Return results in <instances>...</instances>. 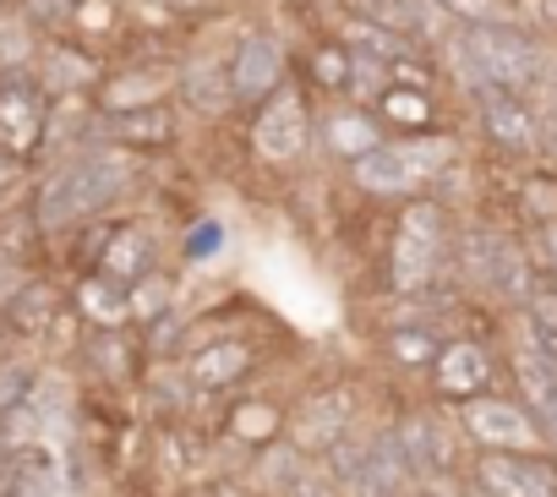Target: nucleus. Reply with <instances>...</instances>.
Masks as SVG:
<instances>
[{
  "label": "nucleus",
  "instance_id": "obj_40",
  "mask_svg": "<svg viewBox=\"0 0 557 497\" xmlns=\"http://www.w3.org/2000/svg\"><path fill=\"white\" fill-rule=\"evenodd\" d=\"M28 181H34V164H23L17 153H7V148H0V202H7V197H17Z\"/></svg>",
  "mask_w": 557,
  "mask_h": 497
},
{
  "label": "nucleus",
  "instance_id": "obj_9",
  "mask_svg": "<svg viewBox=\"0 0 557 497\" xmlns=\"http://www.w3.org/2000/svg\"><path fill=\"white\" fill-rule=\"evenodd\" d=\"M175 55H181V50H164V45H143V50L115 55V61L104 66V77L94 83L88 104H94L99 115L164 104V99H170V77H175Z\"/></svg>",
  "mask_w": 557,
  "mask_h": 497
},
{
  "label": "nucleus",
  "instance_id": "obj_22",
  "mask_svg": "<svg viewBox=\"0 0 557 497\" xmlns=\"http://www.w3.org/2000/svg\"><path fill=\"white\" fill-rule=\"evenodd\" d=\"M285 426H290V410L268 394H235L219 415V437L235 448H268L285 437Z\"/></svg>",
  "mask_w": 557,
  "mask_h": 497
},
{
  "label": "nucleus",
  "instance_id": "obj_1",
  "mask_svg": "<svg viewBox=\"0 0 557 497\" xmlns=\"http://www.w3.org/2000/svg\"><path fill=\"white\" fill-rule=\"evenodd\" d=\"M132 181H137V159L132 153L110 148L104 137L99 142H83L72 153H55V159L34 164L28 219H34L39 235H66L83 219L115 213V202L132 191Z\"/></svg>",
  "mask_w": 557,
  "mask_h": 497
},
{
  "label": "nucleus",
  "instance_id": "obj_2",
  "mask_svg": "<svg viewBox=\"0 0 557 497\" xmlns=\"http://www.w3.org/2000/svg\"><path fill=\"white\" fill-rule=\"evenodd\" d=\"M432 50L443 55V66L454 72V83L465 88V99H475V94H519V99H530L541 88V77L552 72L546 45L524 23L448 28Z\"/></svg>",
  "mask_w": 557,
  "mask_h": 497
},
{
  "label": "nucleus",
  "instance_id": "obj_12",
  "mask_svg": "<svg viewBox=\"0 0 557 497\" xmlns=\"http://www.w3.org/2000/svg\"><path fill=\"white\" fill-rule=\"evenodd\" d=\"M426 383H432V399L437 405H465L475 394H492L497 388V350L475 334H454L437 345L432 366H426Z\"/></svg>",
  "mask_w": 557,
  "mask_h": 497
},
{
  "label": "nucleus",
  "instance_id": "obj_30",
  "mask_svg": "<svg viewBox=\"0 0 557 497\" xmlns=\"http://www.w3.org/2000/svg\"><path fill=\"white\" fill-rule=\"evenodd\" d=\"M72 318L83 328H132V312H126V290L110 285L104 274H77V290H72Z\"/></svg>",
  "mask_w": 557,
  "mask_h": 497
},
{
  "label": "nucleus",
  "instance_id": "obj_35",
  "mask_svg": "<svg viewBox=\"0 0 557 497\" xmlns=\"http://www.w3.org/2000/svg\"><path fill=\"white\" fill-rule=\"evenodd\" d=\"M513 202H519V219H524L530 229L557 224V175H552V170H530V175L519 181Z\"/></svg>",
  "mask_w": 557,
  "mask_h": 497
},
{
  "label": "nucleus",
  "instance_id": "obj_29",
  "mask_svg": "<svg viewBox=\"0 0 557 497\" xmlns=\"http://www.w3.org/2000/svg\"><path fill=\"white\" fill-rule=\"evenodd\" d=\"M83 334H88V339H83L88 372H99L110 388H126V383L137 377V356H148L143 339L126 334V328H83Z\"/></svg>",
  "mask_w": 557,
  "mask_h": 497
},
{
  "label": "nucleus",
  "instance_id": "obj_14",
  "mask_svg": "<svg viewBox=\"0 0 557 497\" xmlns=\"http://www.w3.org/2000/svg\"><path fill=\"white\" fill-rule=\"evenodd\" d=\"M470 497H557V459L530 453H470Z\"/></svg>",
  "mask_w": 557,
  "mask_h": 497
},
{
  "label": "nucleus",
  "instance_id": "obj_15",
  "mask_svg": "<svg viewBox=\"0 0 557 497\" xmlns=\"http://www.w3.org/2000/svg\"><path fill=\"white\" fill-rule=\"evenodd\" d=\"M470 110H475V132L486 137L492 153H503V159H541L546 153V132H541V115H535L530 99H519V94H475Z\"/></svg>",
  "mask_w": 557,
  "mask_h": 497
},
{
  "label": "nucleus",
  "instance_id": "obj_26",
  "mask_svg": "<svg viewBox=\"0 0 557 497\" xmlns=\"http://www.w3.org/2000/svg\"><path fill=\"white\" fill-rule=\"evenodd\" d=\"M164 258H159V235L143 224V219H121V229H115V240L104 246V258H99V269L94 274H104L110 285H132V279H143L148 269H159Z\"/></svg>",
  "mask_w": 557,
  "mask_h": 497
},
{
  "label": "nucleus",
  "instance_id": "obj_25",
  "mask_svg": "<svg viewBox=\"0 0 557 497\" xmlns=\"http://www.w3.org/2000/svg\"><path fill=\"white\" fill-rule=\"evenodd\" d=\"M350 72H356V55H350L334 34H318V39L301 50V61H296V83H301L312 99H323V104L350 99Z\"/></svg>",
  "mask_w": 557,
  "mask_h": 497
},
{
  "label": "nucleus",
  "instance_id": "obj_6",
  "mask_svg": "<svg viewBox=\"0 0 557 497\" xmlns=\"http://www.w3.org/2000/svg\"><path fill=\"white\" fill-rule=\"evenodd\" d=\"M246 148L257 164L290 170L318 148V99L290 77L285 88H273L262 104L246 110Z\"/></svg>",
  "mask_w": 557,
  "mask_h": 497
},
{
  "label": "nucleus",
  "instance_id": "obj_42",
  "mask_svg": "<svg viewBox=\"0 0 557 497\" xmlns=\"http://www.w3.org/2000/svg\"><path fill=\"white\" fill-rule=\"evenodd\" d=\"M0 12H7V0H0Z\"/></svg>",
  "mask_w": 557,
  "mask_h": 497
},
{
  "label": "nucleus",
  "instance_id": "obj_24",
  "mask_svg": "<svg viewBox=\"0 0 557 497\" xmlns=\"http://www.w3.org/2000/svg\"><path fill=\"white\" fill-rule=\"evenodd\" d=\"M388 137H421V132H443V104L437 88H410V83H388L372 104H367Z\"/></svg>",
  "mask_w": 557,
  "mask_h": 497
},
{
  "label": "nucleus",
  "instance_id": "obj_37",
  "mask_svg": "<svg viewBox=\"0 0 557 497\" xmlns=\"http://www.w3.org/2000/svg\"><path fill=\"white\" fill-rule=\"evenodd\" d=\"M524 328H530L535 339H552V345H557V285L535 279V290L524 296Z\"/></svg>",
  "mask_w": 557,
  "mask_h": 497
},
{
  "label": "nucleus",
  "instance_id": "obj_5",
  "mask_svg": "<svg viewBox=\"0 0 557 497\" xmlns=\"http://www.w3.org/2000/svg\"><path fill=\"white\" fill-rule=\"evenodd\" d=\"M454 279H465L470 290H481L503 307H524V296L535 290V258L513 229L459 224L454 229Z\"/></svg>",
  "mask_w": 557,
  "mask_h": 497
},
{
  "label": "nucleus",
  "instance_id": "obj_27",
  "mask_svg": "<svg viewBox=\"0 0 557 497\" xmlns=\"http://www.w3.org/2000/svg\"><path fill=\"white\" fill-rule=\"evenodd\" d=\"M323 34H334L350 55H367V61H383V66H394V61L410 55V50H426V45H416V39L383 28V23H367V17H356V12H345V7H329V28H323Z\"/></svg>",
  "mask_w": 557,
  "mask_h": 497
},
{
  "label": "nucleus",
  "instance_id": "obj_20",
  "mask_svg": "<svg viewBox=\"0 0 557 497\" xmlns=\"http://www.w3.org/2000/svg\"><path fill=\"white\" fill-rule=\"evenodd\" d=\"M383 137H388L383 121H377L367 104H356V99H334V104L318 110V148H323L329 159H339V164H356V159L372 153Z\"/></svg>",
  "mask_w": 557,
  "mask_h": 497
},
{
  "label": "nucleus",
  "instance_id": "obj_13",
  "mask_svg": "<svg viewBox=\"0 0 557 497\" xmlns=\"http://www.w3.org/2000/svg\"><path fill=\"white\" fill-rule=\"evenodd\" d=\"M356 415H361V399L350 383H323L318 394H307L296 410H290V426L285 437L307 453V459H323L334 443H345L356 432Z\"/></svg>",
  "mask_w": 557,
  "mask_h": 497
},
{
  "label": "nucleus",
  "instance_id": "obj_11",
  "mask_svg": "<svg viewBox=\"0 0 557 497\" xmlns=\"http://www.w3.org/2000/svg\"><path fill=\"white\" fill-rule=\"evenodd\" d=\"M45 137H50V94L28 66H7L0 72V148L17 153L23 164H39Z\"/></svg>",
  "mask_w": 557,
  "mask_h": 497
},
{
  "label": "nucleus",
  "instance_id": "obj_18",
  "mask_svg": "<svg viewBox=\"0 0 557 497\" xmlns=\"http://www.w3.org/2000/svg\"><path fill=\"white\" fill-rule=\"evenodd\" d=\"M410 475L416 481H448L459 470V443H454V421L437 410H410L399 426H388Z\"/></svg>",
  "mask_w": 557,
  "mask_h": 497
},
{
  "label": "nucleus",
  "instance_id": "obj_38",
  "mask_svg": "<svg viewBox=\"0 0 557 497\" xmlns=\"http://www.w3.org/2000/svg\"><path fill=\"white\" fill-rule=\"evenodd\" d=\"M278 497H339V481L323 470V459H307L301 475H296L285 492H278Z\"/></svg>",
  "mask_w": 557,
  "mask_h": 497
},
{
  "label": "nucleus",
  "instance_id": "obj_43",
  "mask_svg": "<svg viewBox=\"0 0 557 497\" xmlns=\"http://www.w3.org/2000/svg\"><path fill=\"white\" fill-rule=\"evenodd\" d=\"M7 7H17V0H7Z\"/></svg>",
  "mask_w": 557,
  "mask_h": 497
},
{
  "label": "nucleus",
  "instance_id": "obj_16",
  "mask_svg": "<svg viewBox=\"0 0 557 497\" xmlns=\"http://www.w3.org/2000/svg\"><path fill=\"white\" fill-rule=\"evenodd\" d=\"M170 104L197 121H224L235 115L230 77H224V50H181L175 77H170Z\"/></svg>",
  "mask_w": 557,
  "mask_h": 497
},
{
  "label": "nucleus",
  "instance_id": "obj_3",
  "mask_svg": "<svg viewBox=\"0 0 557 497\" xmlns=\"http://www.w3.org/2000/svg\"><path fill=\"white\" fill-rule=\"evenodd\" d=\"M454 208L443 197H416L399 202V219L388 229V258H383V285L394 296H432L454 274Z\"/></svg>",
  "mask_w": 557,
  "mask_h": 497
},
{
  "label": "nucleus",
  "instance_id": "obj_28",
  "mask_svg": "<svg viewBox=\"0 0 557 497\" xmlns=\"http://www.w3.org/2000/svg\"><path fill=\"white\" fill-rule=\"evenodd\" d=\"M334 7H345V12H356V17H367V23H383V28H394V34H405V39H416V45H437V12L426 7V0H334Z\"/></svg>",
  "mask_w": 557,
  "mask_h": 497
},
{
  "label": "nucleus",
  "instance_id": "obj_32",
  "mask_svg": "<svg viewBox=\"0 0 557 497\" xmlns=\"http://www.w3.org/2000/svg\"><path fill=\"white\" fill-rule=\"evenodd\" d=\"M126 312H132V328H148L153 318L175 312V274L159 263V269H148L143 279H132V285H126Z\"/></svg>",
  "mask_w": 557,
  "mask_h": 497
},
{
  "label": "nucleus",
  "instance_id": "obj_39",
  "mask_svg": "<svg viewBox=\"0 0 557 497\" xmlns=\"http://www.w3.org/2000/svg\"><path fill=\"white\" fill-rule=\"evenodd\" d=\"M219 246H224V224L219 219H197V229L186 235L181 252H186V263H202L208 252H219Z\"/></svg>",
  "mask_w": 557,
  "mask_h": 497
},
{
  "label": "nucleus",
  "instance_id": "obj_31",
  "mask_svg": "<svg viewBox=\"0 0 557 497\" xmlns=\"http://www.w3.org/2000/svg\"><path fill=\"white\" fill-rule=\"evenodd\" d=\"M443 334L432 323H388L383 334V361H394L399 372H426L432 356H437Z\"/></svg>",
  "mask_w": 557,
  "mask_h": 497
},
{
  "label": "nucleus",
  "instance_id": "obj_21",
  "mask_svg": "<svg viewBox=\"0 0 557 497\" xmlns=\"http://www.w3.org/2000/svg\"><path fill=\"white\" fill-rule=\"evenodd\" d=\"M61 312H66V301L50 279H17L12 296L0 301V328H7L12 339H23V345H45V334L55 328Z\"/></svg>",
  "mask_w": 557,
  "mask_h": 497
},
{
  "label": "nucleus",
  "instance_id": "obj_17",
  "mask_svg": "<svg viewBox=\"0 0 557 497\" xmlns=\"http://www.w3.org/2000/svg\"><path fill=\"white\" fill-rule=\"evenodd\" d=\"M262 350L251 339H235V334H213V339H197L191 350H181V377L191 394H230L240 388L251 372H257Z\"/></svg>",
  "mask_w": 557,
  "mask_h": 497
},
{
  "label": "nucleus",
  "instance_id": "obj_41",
  "mask_svg": "<svg viewBox=\"0 0 557 497\" xmlns=\"http://www.w3.org/2000/svg\"><path fill=\"white\" fill-rule=\"evenodd\" d=\"M530 258L541 263L546 285H557V224H541V229H535V246H530Z\"/></svg>",
  "mask_w": 557,
  "mask_h": 497
},
{
  "label": "nucleus",
  "instance_id": "obj_34",
  "mask_svg": "<svg viewBox=\"0 0 557 497\" xmlns=\"http://www.w3.org/2000/svg\"><path fill=\"white\" fill-rule=\"evenodd\" d=\"M115 229H121V213H99V219H83L77 229H66L72 235V269L77 274H94L99 269V258H104V246L115 240Z\"/></svg>",
  "mask_w": 557,
  "mask_h": 497
},
{
  "label": "nucleus",
  "instance_id": "obj_8",
  "mask_svg": "<svg viewBox=\"0 0 557 497\" xmlns=\"http://www.w3.org/2000/svg\"><path fill=\"white\" fill-rule=\"evenodd\" d=\"M454 426L475 453H530V448L552 443L546 426L530 415V405L519 394H497V388L454 405Z\"/></svg>",
  "mask_w": 557,
  "mask_h": 497
},
{
  "label": "nucleus",
  "instance_id": "obj_33",
  "mask_svg": "<svg viewBox=\"0 0 557 497\" xmlns=\"http://www.w3.org/2000/svg\"><path fill=\"white\" fill-rule=\"evenodd\" d=\"M448 28H492V23H524L519 0H426Z\"/></svg>",
  "mask_w": 557,
  "mask_h": 497
},
{
  "label": "nucleus",
  "instance_id": "obj_7",
  "mask_svg": "<svg viewBox=\"0 0 557 497\" xmlns=\"http://www.w3.org/2000/svg\"><path fill=\"white\" fill-rule=\"evenodd\" d=\"M323 470H329L350 497H405V492L416 486V475H410V464H405L394 432H372V437L350 432L345 443H334V448L323 453Z\"/></svg>",
  "mask_w": 557,
  "mask_h": 497
},
{
  "label": "nucleus",
  "instance_id": "obj_36",
  "mask_svg": "<svg viewBox=\"0 0 557 497\" xmlns=\"http://www.w3.org/2000/svg\"><path fill=\"white\" fill-rule=\"evenodd\" d=\"M39 377H45V366L34 356H0V421H7L17 405H28Z\"/></svg>",
  "mask_w": 557,
  "mask_h": 497
},
{
  "label": "nucleus",
  "instance_id": "obj_19",
  "mask_svg": "<svg viewBox=\"0 0 557 497\" xmlns=\"http://www.w3.org/2000/svg\"><path fill=\"white\" fill-rule=\"evenodd\" d=\"M99 137L132 159H148V153H170L181 142V110L164 99V104H143V110H121V115H99Z\"/></svg>",
  "mask_w": 557,
  "mask_h": 497
},
{
  "label": "nucleus",
  "instance_id": "obj_10",
  "mask_svg": "<svg viewBox=\"0 0 557 497\" xmlns=\"http://www.w3.org/2000/svg\"><path fill=\"white\" fill-rule=\"evenodd\" d=\"M224 77H230L235 110H251V104H262L273 88H285V83L296 77V55H290V45L278 39L273 28H246V34H235V45L224 50Z\"/></svg>",
  "mask_w": 557,
  "mask_h": 497
},
{
  "label": "nucleus",
  "instance_id": "obj_23",
  "mask_svg": "<svg viewBox=\"0 0 557 497\" xmlns=\"http://www.w3.org/2000/svg\"><path fill=\"white\" fill-rule=\"evenodd\" d=\"M508 372H513V383H519V399L530 405V415L546 426V437L557 443V366L535 350V339H530V328L519 334V345L508 350Z\"/></svg>",
  "mask_w": 557,
  "mask_h": 497
},
{
  "label": "nucleus",
  "instance_id": "obj_4",
  "mask_svg": "<svg viewBox=\"0 0 557 497\" xmlns=\"http://www.w3.org/2000/svg\"><path fill=\"white\" fill-rule=\"evenodd\" d=\"M454 159H459V142L448 126L421 132V137H383L372 153L345 164V181L372 202H416V197H437Z\"/></svg>",
  "mask_w": 557,
  "mask_h": 497
}]
</instances>
